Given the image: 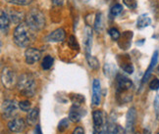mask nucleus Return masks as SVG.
<instances>
[{
    "instance_id": "obj_1",
    "label": "nucleus",
    "mask_w": 159,
    "mask_h": 134,
    "mask_svg": "<svg viewBox=\"0 0 159 134\" xmlns=\"http://www.w3.org/2000/svg\"><path fill=\"white\" fill-rule=\"evenodd\" d=\"M13 38L16 45L25 48L32 43L34 34L32 32V29L29 28L27 24L22 23L20 25H18L14 29Z\"/></svg>"
},
{
    "instance_id": "obj_2",
    "label": "nucleus",
    "mask_w": 159,
    "mask_h": 134,
    "mask_svg": "<svg viewBox=\"0 0 159 134\" xmlns=\"http://www.w3.org/2000/svg\"><path fill=\"white\" fill-rule=\"evenodd\" d=\"M26 24L32 30H41L45 27V17L39 9H32L26 16Z\"/></svg>"
},
{
    "instance_id": "obj_3",
    "label": "nucleus",
    "mask_w": 159,
    "mask_h": 134,
    "mask_svg": "<svg viewBox=\"0 0 159 134\" xmlns=\"http://www.w3.org/2000/svg\"><path fill=\"white\" fill-rule=\"evenodd\" d=\"M17 86L19 88L20 92L27 97H33L35 93V81L32 75L24 74L22 75L17 82Z\"/></svg>"
},
{
    "instance_id": "obj_4",
    "label": "nucleus",
    "mask_w": 159,
    "mask_h": 134,
    "mask_svg": "<svg viewBox=\"0 0 159 134\" xmlns=\"http://www.w3.org/2000/svg\"><path fill=\"white\" fill-rule=\"evenodd\" d=\"M1 81H2L3 86L6 87L7 89L13 88L16 82H18L15 71L12 69L8 68V67L4 68L1 72Z\"/></svg>"
},
{
    "instance_id": "obj_5",
    "label": "nucleus",
    "mask_w": 159,
    "mask_h": 134,
    "mask_svg": "<svg viewBox=\"0 0 159 134\" xmlns=\"http://www.w3.org/2000/svg\"><path fill=\"white\" fill-rule=\"evenodd\" d=\"M116 84H117V93L118 94H125L129 90L133 88V82L128 77L118 75L116 78Z\"/></svg>"
},
{
    "instance_id": "obj_6",
    "label": "nucleus",
    "mask_w": 159,
    "mask_h": 134,
    "mask_svg": "<svg viewBox=\"0 0 159 134\" xmlns=\"http://www.w3.org/2000/svg\"><path fill=\"white\" fill-rule=\"evenodd\" d=\"M93 134H103L104 133V121L101 111L96 110L93 114Z\"/></svg>"
},
{
    "instance_id": "obj_7",
    "label": "nucleus",
    "mask_w": 159,
    "mask_h": 134,
    "mask_svg": "<svg viewBox=\"0 0 159 134\" xmlns=\"http://www.w3.org/2000/svg\"><path fill=\"white\" fill-rule=\"evenodd\" d=\"M84 50H85V54H87V57L90 56L91 46H93V29L89 26H85L84 28Z\"/></svg>"
},
{
    "instance_id": "obj_8",
    "label": "nucleus",
    "mask_w": 159,
    "mask_h": 134,
    "mask_svg": "<svg viewBox=\"0 0 159 134\" xmlns=\"http://www.w3.org/2000/svg\"><path fill=\"white\" fill-rule=\"evenodd\" d=\"M41 57L40 51L36 48H28L25 52V59H26V63L29 65H34L38 61H39Z\"/></svg>"
},
{
    "instance_id": "obj_9",
    "label": "nucleus",
    "mask_w": 159,
    "mask_h": 134,
    "mask_svg": "<svg viewBox=\"0 0 159 134\" xmlns=\"http://www.w3.org/2000/svg\"><path fill=\"white\" fill-rule=\"evenodd\" d=\"M17 106L13 101H4L2 104V114L5 119H11L16 114Z\"/></svg>"
},
{
    "instance_id": "obj_10",
    "label": "nucleus",
    "mask_w": 159,
    "mask_h": 134,
    "mask_svg": "<svg viewBox=\"0 0 159 134\" xmlns=\"http://www.w3.org/2000/svg\"><path fill=\"white\" fill-rule=\"evenodd\" d=\"M136 109L132 107L127 113V119H126V132L127 134H132L134 131V125L136 123Z\"/></svg>"
},
{
    "instance_id": "obj_11",
    "label": "nucleus",
    "mask_w": 159,
    "mask_h": 134,
    "mask_svg": "<svg viewBox=\"0 0 159 134\" xmlns=\"http://www.w3.org/2000/svg\"><path fill=\"white\" fill-rule=\"evenodd\" d=\"M100 101H101L100 81L97 78H94L93 82V103L94 106H99Z\"/></svg>"
},
{
    "instance_id": "obj_12",
    "label": "nucleus",
    "mask_w": 159,
    "mask_h": 134,
    "mask_svg": "<svg viewBox=\"0 0 159 134\" xmlns=\"http://www.w3.org/2000/svg\"><path fill=\"white\" fill-rule=\"evenodd\" d=\"M8 128L11 132H22L26 128V123L23 119H14L8 123Z\"/></svg>"
},
{
    "instance_id": "obj_13",
    "label": "nucleus",
    "mask_w": 159,
    "mask_h": 134,
    "mask_svg": "<svg viewBox=\"0 0 159 134\" xmlns=\"http://www.w3.org/2000/svg\"><path fill=\"white\" fill-rule=\"evenodd\" d=\"M66 37V32L63 28H57L53 30L46 36V40L50 42H61L63 41Z\"/></svg>"
},
{
    "instance_id": "obj_14",
    "label": "nucleus",
    "mask_w": 159,
    "mask_h": 134,
    "mask_svg": "<svg viewBox=\"0 0 159 134\" xmlns=\"http://www.w3.org/2000/svg\"><path fill=\"white\" fill-rule=\"evenodd\" d=\"M84 110L81 109V107H76V106H73L70 109V112H69V119L73 123H79L81 120L82 117L84 115Z\"/></svg>"
},
{
    "instance_id": "obj_15",
    "label": "nucleus",
    "mask_w": 159,
    "mask_h": 134,
    "mask_svg": "<svg viewBox=\"0 0 159 134\" xmlns=\"http://www.w3.org/2000/svg\"><path fill=\"white\" fill-rule=\"evenodd\" d=\"M10 18L7 12L4 10H1V15H0V28H1V32L3 34H7L9 27H10Z\"/></svg>"
},
{
    "instance_id": "obj_16",
    "label": "nucleus",
    "mask_w": 159,
    "mask_h": 134,
    "mask_svg": "<svg viewBox=\"0 0 159 134\" xmlns=\"http://www.w3.org/2000/svg\"><path fill=\"white\" fill-rule=\"evenodd\" d=\"M157 61H158V51H155L154 54H153V56H152L151 61H150V64H149L148 69L146 70L145 74H144V76H143V83H144V82L148 81V77L150 76L152 71H153V69H154V67L156 66Z\"/></svg>"
},
{
    "instance_id": "obj_17",
    "label": "nucleus",
    "mask_w": 159,
    "mask_h": 134,
    "mask_svg": "<svg viewBox=\"0 0 159 134\" xmlns=\"http://www.w3.org/2000/svg\"><path fill=\"white\" fill-rule=\"evenodd\" d=\"M8 15L10 18V21L15 24V25H20V24L23 23L24 20V14L22 12H18L15 10H10L8 12Z\"/></svg>"
},
{
    "instance_id": "obj_18",
    "label": "nucleus",
    "mask_w": 159,
    "mask_h": 134,
    "mask_svg": "<svg viewBox=\"0 0 159 134\" xmlns=\"http://www.w3.org/2000/svg\"><path fill=\"white\" fill-rule=\"evenodd\" d=\"M103 28H104V23H103V14L100 12H97L96 17L94 20V29L97 33L102 32Z\"/></svg>"
},
{
    "instance_id": "obj_19",
    "label": "nucleus",
    "mask_w": 159,
    "mask_h": 134,
    "mask_svg": "<svg viewBox=\"0 0 159 134\" xmlns=\"http://www.w3.org/2000/svg\"><path fill=\"white\" fill-rule=\"evenodd\" d=\"M151 24V19L148 17V15L146 14H143L140 15L139 18H138V21H137V27L139 28H146L150 26Z\"/></svg>"
},
{
    "instance_id": "obj_20",
    "label": "nucleus",
    "mask_w": 159,
    "mask_h": 134,
    "mask_svg": "<svg viewBox=\"0 0 159 134\" xmlns=\"http://www.w3.org/2000/svg\"><path fill=\"white\" fill-rule=\"evenodd\" d=\"M39 108H34L33 110H30L27 115V121L29 123V124L34 125L36 123V120H38V118H39Z\"/></svg>"
},
{
    "instance_id": "obj_21",
    "label": "nucleus",
    "mask_w": 159,
    "mask_h": 134,
    "mask_svg": "<svg viewBox=\"0 0 159 134\" xmlns=\"http://www.w3.org/2000/svg\"><path fill=\"white\" fill-rule=\"evenodd\" d=\"M53 63H54V59L51 56H49V55H47V56H45L43 58V60H42L41 68L43 70H49L52 67Z\"/></svg>"
},
{
    "instance_id": "obj_22",
    "label": "nucleus",
    "mask_w": 159,
    "mask_h": 134,
    "mask_svg": "<svg viewBox=\"0 0 159 134\" xmlns=\"http://www.w3.org/2000/svg\"><path fill=\"white\" fill-rule=\"evenodd\" d=\"M71 101L73 103V106L81 107V105L84 102V97L81 94H74L71 96Z\"/></svg>"
},
{
    "instance_id": "obj_23",
    "label": "nucleus",
    "mask_w": 159,
    "mask_h": 134,
    "mask_svg": "<svg viewBox=\"0 0 159 134\" xmlns=\"http://www.w3.org/2000/svg\"><path fill=\"white\" fill-rule=\"evenodd\" d=\"M104 74L106 76L112 78L116 74V67L112 64H105L104 66Z\"/></svg>"
},
{
    "instance_id": "obj_24",
    "label": "nucleus",
    "mask_w": 159,
    "mask_h": 134,
    "mask_svg": "<svg viewBox=\"0 0 159 134\" xmlns=\"http://www.w3.org/2000/svg\"><path fill=\"white\" fill-rule=\"evenodd\" d=\"M87 60H88V64L89 66V68H91L93 70H97V69H98L99 62H98V60H97L95 57H93V56H88Z\"/></svg>"
},
{
    "instance_id": "obj_25",
    "label": "nucleus",
    "mask_w": 159,
    "mask_h": 134,
    "mask_svg": "<svg viewBox=\"0 0 159 134\" xmlns=\"http://www.w3.org/2000/svg\"><path fill=\"white\" fill-rule=\"evenodd\" d=\"M68 45H69L70 48H72L73 50H77V51H79V49H80V46H79V44H78L77 38L75 37L74 35H71L70 37H69Z\"/></svg>"
},
{
    "instance_id": "obj_26",
    "label": "nucleus",
    "mask_w": 159,
    "mask_h": 134,
    "mask_svg": "<svg viewBox=\"0 0 159 134\" xmlns=\"http://www.w3.org/2000/svg\"><path fill=\"white\" fill-rule=\"evenodd\" d=\"M122 11H123V6L121 4H115L112 6L111 10H110V13H111L112 16H118L122 13Z\"/></svg>"
},
{
    "instance_id": "obj_27",
    "label": "nucleus",
    "mask_w": 159,
    "mask_h": 134,
    "mask_svg": "<svg viewBox=\"0 0 159 134\" xmlns=\"http://www.w3.org/2000/svg\"><path fill=\"white\" fill-rule=\"evenodd\" d=\"M69 119H61L59 121V123H58V130L60 132H63L65 131L67 128H68V126H69Z\"/></svg>"
},
{
    "instance_id": "obj_28",
    "label": "nucleus",
    "mask_w": 159,
    "mask_h": 134,
    "mask_svg": "<svg viewBox=\"0 0 159 134\" xmlns=\"http://www.w3.org/2000/svg\"><path fill=\"white\" fill-rule=\"evenodd\" d=\"M7 2L15 4V5H21V6H27L33 2V0H6Z\"/></svg>"
},
{
    "instance_id": "obj_29",
    "label": "nucleus",
    "mask_w": 159,
    "mask_h": 134,
    "mask_svg": "<svg viewBox=\"0 0 159 134\" xmlns=\"http://www.w3.org/2000/svg\"><path fill=\"white\" fill-rule=\"evenodd\" d=\"M108 33L109 35L111 36V38L113 40H118L120 38V32H119V30L116 28H109L108 30Z\"/></svg>"
},
{
    "instance_id": "obj_30",
    "label": "nucleus",
    "mask_w": 159,
    "mask_h": 134,
    "mask_svg": "<svg viewBox=\"0 0 159 134\" xmlns=\"http://www.w3.org/2000/svg\"><path fill=\"white\" fill-rule=\"evenodd\" d=\"M124 4L130 9H136L138 6V1L137 0H123Z\"/></svg>"
},
{
    "instance_id": "obj_31",
    "label": "nucleus",
    "mask_w": 159,
    "mask_h": 134,
    "mask_svg": "<svg viewBox=\"0 0 159 134\" xmlns=\"http://www.w3.org/2000/svg\"><path fill=\"white\" fill-rule=\"evenodd\" d=\"M19 107L22 111L24 112H29L30 109V103L29 101H21L19 103Z\"/></svg>"
},
{
    "instance_id": "obj_32",
    "label": "nucleus",
    "mask_w": 159,
    "mask_h": 134,
    "mask_svg": "<svg viewBox=\"0 0 159 134\" xmlns=\"http://www.w3.org/2000/svg\"><path fill=\"white\" fill-rule=\"evenodd\" d=\"M149 88L151 90H158L159 89V80L158 78H153L149 82Z\"/></svg>"
},
{
    "instance_id": "obj_33",
    "label": "nucleus",
    "mask_w": 159,
    "mask_h": 134,
    "mask_svg": "<svg viewBox=\"0 0 159 134\" xmlns=\"http://www.w3.org/2000/svg\"><path fill=\"white\" fill-rule=\"evenodd\" d=\"M106 134H117V130H116V126L114 123H109L107 128L105 130Z\"/></svg>"
},
{
    "instance_id": "obj_34",
    "label": "nucleus",
    "mask_w": 159,
    "mask_h": 134,
    "mask_svg": "<svg viewBox=\"0 0 159 134\" xmlns=\"http://www.w3.org/2000/svg\"><path fill=\"white\" fill-rule=\"evenodd\" d=\"M123 70L127 72V74H133L134 72V66L132 64H126L123 67Z\"/></svg>"
},
{
    "instance_id": "obj_35",
    "label": "nucleus",
    "mask_w": 159,
    "mask_h": 134,
    "mask_svg": "<svg viewBox=\"0 0 159 134\" xmlns=\"http://www.w3.org/2000/svg\"><path fill=\"white\" fill-rule=\"evenodd\" d=\"M154 109H155L156 115L158 117V115H159V95H157L155 97V100H154Z\"/></svg>"
},
{
    "instance_id": "obj_36",
    "label": "nucleus",
    "mask_w": 159,
    "mask_h": 134,
    "mask_svg": "<svg viewBox=\"0 0 159 134\" xmlns=\"http://www.w3.org/2000/svg\"><path fill=\"white\" fill-rule=\"evenodd\" d=\"M72 134H84V130L83 127L79 126V127H77V128L74 131H73Z\"/></svg>"
},
{
    "instance_id": "obj_37",
    "label": "nucleus",
    "mask_w": 159,
    "mask_h": 134,
    "mask_svg": "<svg viewBox=\"0 0 159 134\" xmlns=\"http://www.w3.org/2000/svg\"><path fill=\"white\" fill-rule=\"evenodd\" d=\"M51 2L55 6H61V5H63L64 0H51Z\"/></svg>"
},
{
    "instance_id": "obj_38",
    "label": "nucleus",
    "mask_w": 159,
    "mask_h": 134,
    "mask_svg": "<svg viewBox=\"0 0 159 134\" xmlns=\"http://www.w3.org/2000/svg\"><path fill=\"white\" fill-rule=\"evenodd\" d=\"M35 134H42L41 129H40V126H39V125H36V128H35Z\"/></svg>"
},
{
    "instance_id": "obj_39",
    "label": "nucleus",
    "mask_w": 159,
    "mask_h": 134,
    "mask_svg": "<svg viewBox=\"0 0 159 134\" xmlns=\"http://www.w3.org/2000/svg\"><path fill=\"white\" fill-rule=\"evenodd\" d=\"M143 134H150V131L148 129H144L143 130Z\"/></svg>"
},
{
    "instance_id": "obj_40",
    "label": "nucleus",
    "mask_w": 159,
    "mask_h": 134,
    "mask_svg": "<svg viewBox=\"0 0 159 134\" xmlns=\"http://www.w3.org/2000/svg\"><path fill=\"white\" fill-rule=\"evenodd\" d=\"M157 70H158V71H159V66H158V68H157Z\"/></svg>"
},
{
    "instance_id": "obj_41",
    "label": "nucleus",
    "mask_w": 159,
    "mask_h": 134,
    "mask_svg": "<svg viewBox=\"0 0 159 134\" xmlns=\"http://www.w3.org/2000/svg\"><path fill=\"white\" fill-rule=\"evenodd\" d=\"M158 134H159V132H158Z\"/></svg>"
}]
</instances>
